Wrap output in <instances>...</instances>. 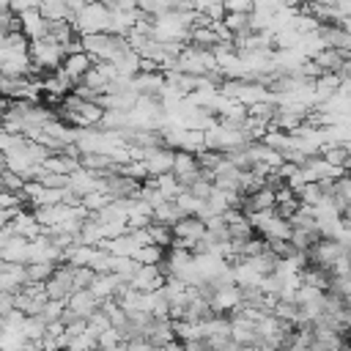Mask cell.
<instances>
[{
  "label": "cell",
  "instance_id": "1",
  "mask_svg": "<svg viewBox=\"0 0 351 351\" xmlns=\"http://www.w3.org/2000/svg\"><path fill=\"white\" fill-rule=\"evenodd\" d=\"M63 58H66V47L58 44L55 38L44 36V38L30 41V60H33L30 77H44L41 71H55V69H60V66H63Z\"/></svg>",
  "mask_w": 351,
  "mask_h": 351
},
{
  "label": "cell",
  "instance_id": "2",
  "mask_svg": "<svg viewBox=\"0 0 351 351\" xmlns=\"http://www.w3.org/2000/svg\"><path fill=\"white\" fill-rule=\"evenodd\" d=\"M71 22L77 27L80 36H88V33H104L110 30V5L104 0H93L88 5H82L80 11L71 14Z\"/></svg>",
  "mask_w": 351,
  "mask_h": 351
},
{
  "label": "cell",
  "instance_id": "3",
  "mask_svg": "<svg viewBox=\"0 0 351 351\" xmlns=\"http://www.w3.org/2000/svg\"><path fill=\"white\" fill-rule=\"evenodd\" d=\"M80 41H82V49H85L93 60H112L123 47H129L126 36H115V33H110V30L80 36Z\"/></svg>",
  "mask_w": 351,
  "mask_h": 351
},
{
  "label": "cell",
  "instance_id": "4",
  "mask_svg": "<svg viewBox=\"0 0 351 351\" xmlns=\"http://www.w3.org/2000/svg\"><path fill=\"white\" fill-rule=\"evenodd\" d=\"M173 244L170 247H181V250H192L197 247V241L206 236V222L200 217H181L176 225H173Z\"/></svg>",
  "mask_w": 351,
  "mask_h": 351
},
{
  "label": "cell",
  "instance_id": "5",
  "mask_svg": "<svg viewBox=\"0 0 351 351\" xmlns=\"http://www.w3.org/2000/svg\"><path fill=\"white\" fill-rule=\"evenodd\" d=\"M208 302H211V310L217 315H233L244 307V293L239 285H217V288L211 285Z\"/></svg>",
  "mask_w": 351,
  "mask_h": 351
},
{
  "label": "cell",
  "instance_id": "6",
  "mask_svg": "<svg viewBox=\"0 0 351 351\" xmlns=\"http://www.w3.org/2000/svg\"><path fill=\"white\" fill-rule=\"evenodd\" d=\"M307 255H310V263L324 266V269L329 271V266L346 255V247H343L337 239H326V236H321V239L307 250Z\"/></svg>",
  "mask_w": 351,
  "mask_h": 351
},
{
  "label": "cell",
  "instance_id": "7",
  "mask_svg": "<svg viewBox=\"0 0 351 351\" xmlns=\"http://www.w3.org/2000/svg\"><path fill=\"white\" fill-rule=\"evenodd\" d=\"M165 280L167 277H165V271H162L159 263H140V269L132 274L129 285L137 288V291H143V293H148V291H159L165 285Z\"/></svg>",
  "mask_w": 351,
  "mask_h": 351
},
{
  "label": "cell",
  "instance_id": "8",
  "mask_svg": "<svg viewBox=\"0 0 351 351\" xmlns=\"http://www.w3.org/2000/svg\"><path fill=\"white\" fill-rule=\"evenodd\" d=\"M44 288H47V296L49 299H69L77 288H74V266H58L55 269V274L44 282Z\"/></svg>",
  "mask_w": 351,
  "mask_h": 351
},
{
  "label": "cell",
  "instance_id": "9",
  "mask_svg": "<svg viewBox=\"0 0 351 351\" xmlns=\"http://www.w3.org/2000/svg\"><path fill=\"white\" fill-rule=\"evenodd\" d=\"M173 173L178 176V181L184 184V186H189V184H195L197 178H200V159H197V154H189V151H176V159H173Z\"/></svg>",
  "mask_w": 351,
  "mask_h": 351
},
{
  "label": "cell",
  "instance_id": "10",
  "mask_svg": "<svg viewBox=\"0 0 351 351\" xmlns=\"http://www.w3.org/2000/svg\"><path fill=\"white\" fill-rule=\"evenodd\" d=\"M99 307H101V302L93 296L90 288H80V291H74V293L66 299V313H71V315H77V318H90Z\"/></svg>",
  "mask_w": 351,
  "mask_h": 351
},
{
  "label": "cell",
  "instance_id": "11",
  "mask_svg": "<svg viewBox=\"0 0 351 351\" xmlns=\"http://www.w3.org/2000/svg\"><path fill=\"white\" fill-rule=\"evenodd\" d=\"M230 337L239 343V346H258V329H255V321L247 318L241 310L230 315Z\"/></svg>",
  "mask_w": 351,
  "mask_h": 351
},
{
  "label": "cell",
  "instance_id": "12",
  "mask_svg": "<svg viewBox=\"0 0 351 351\" xmlns=\"http://www.w3.org/2000/svg\"><path fill=\"white\" fill-rule=\"evenodd\" d=\"M173 159H176V151H173V148H167V145L145 148V165H148V176L173 173Z\"/></svg>",
  "mask_w": 351,
  "mask_h": 351
},
{
  "label": "cell",
  "instance_id": "13",
  "mask_svg": "<svg viewBox=\"0 0 351 351\" xmlns=\"http://www.w3.org/2000/svg\"><path fill=\"white\" fill-rule=\"evenodd\" d=\"M19 30H22L30 41L44 38V36H49V19H47L38 8L25 11V14H19Z\"/></svg>",
  "mask_w": 351,
  "mask_h": 351
},
{
  "label": "cell",
  "instance_id": "14",
  "mask_svg": "<svg viewBox=\"0 0 351 351\" xmlns=\"http://www.w3.org/2000/svg\"><path fill=\"white\" fill-rule=\"evenodd\" d=\"M140 16H143L140 8H110V33L129 36Z\"/></svg>",
  "mask_w": 351,
  "mask_h": 351
},
{
  "label": "cell",
  "instance_id": "15",
  "mask_svg": "<svg viewBox=\"0 0 351 351\" xmlns=\"http://www.w3.org/2000/svg\"><path fill=\"white\" fill-rule=\"evenodd\" d=\"M121 285H126V280H121V277L112 274V271H104V274H96L88 288L93 291V296H96L99 302H107V299H115V296H118Z\"/></svg>",
  "mask_w": 351,
  "mask_h": 351
},
{
  "label": "cell",
  "instance_id": "16",
  "mask_svg": "<svg viewBox=\"0 0 351 351\" xmlns=\"http://www.w3.org/2000/svg\"><path fill=\"white\" fill-rule=\"evenodd\" d=\"M90 66H93V58H90L85 49H77V52H69V55L63 58V66H60V69H63V71L69 74V80L77 85V82L88 74Z\"/></svg>",
  "mask_w": 351,
  "mask_h": 351
},
{
  "label": "cell",
  "instance_id": "17",
  "mask_svg": "<svg viewBox=\"0 0 351 351\" xmlns=\"http://www.w3.org/2000/svg\"><path fill=\"white\" fill-rule=\"evenodd\" d=\"M69 189L82 200L88 192L99 189V173H93V170H88V167L80 165L74 173H69Z\"/></svg>",
  "mask_w": 351,
  "mask_h": 351
},
{
  "label": "cell",
  "instance_id": "18",
  "mask_svg": "<svg viewBox=\"0 0 351 351\" xmlns=\"http://www.w3.org/2000/svg\"><path fill=\"white\" fill-rule=\"evenodd\" d=\"M27 282V269L25 263H3L0 269V291H8V293H16L22 285Z\"/></svg>",
  "mask_w": 351,
  "mask_h": 351
},
{
  "label": "cell",
  "instance_id": "19",
  "mask_svg": "<svg viewBox=\"0 0 351 351\" xmlns=\"http://www.w3.org/2000/svg\"><path fill=\"white\" fill-rule=\"evenodd\" d=\"M11 228L16 236H25V239H38L44 233V225L38 222V217L33 211H16V217L11 219Z\"/></svg>",
  "mask_w": 351,
  "mask_h": 351
},
{
  "label": "cell",
  "instance_id": "20",
  "mask_svg": "<svg viewBox=\"0 0 351 351\" xmlns=\"http://www.w3.org/2000/svg\"><path fill=\"white\" fill-rule=\"evenodd\" d=\"M101 247L110 252V255H123V258H137V252H140V241L126 230V233H121V236H115V239H107V241H101Z\"/></svg>",
  "mask_w": 351,
  "mask_h": 351
},
{
  "label": "cell",
  "instance_id": "21",
  "mask_svg": "<svg viewBox=\"0 0 351 351\" xmlns=\"http://www.w3.org/2000/svg\"><path fill=\"white\" fill-rule=\"evenodd\" d=\"M0 258L8 261V263H27V261H30V239L14 233V236L5 241Z\"/></svg>",
  "mask_w": 351,
  "mask_h": 351
},
{
  "label": "cell",
  "instance_id": "22",
  "mask_svg": "<svg viewBox=\"0 0 351 351\" xmlns=\"http://www.w3.org/2000/svg\"><path fill=\"white\" fill-rule=\"evenodd\" d=\"M165 82H167V77H165L162 69H156V71H140L134 77V90L137 93H145V96H159V90L165 88Z\"/></svg>",
  "mask_w": 351,
  "mask_h": 351
},
{
  "label": "cell",
  "instance_id": "23",
  "mask_svg": "<svg viewBox=\"0 0 351 351\" xmlns=\"http://www.w3.org/2000/svg\"><path fill=\"white\" fill-rule=\"evenodd\" d=\"M291 230H293L291 219H285V217H280V214L269 217V219L258 228V233H261L266 241H271V239H282V241H288V239H291Z\"/></svg>",
  "mask_w": 351,
  "mask_h": 351
},
{
  "label": "cell",
  "instance_id": "24",
  "mask_svg": "<svg viewBox=\"0 0 351 351\" xmlns=\"http://www.w3.org/2000/svg\"><path fill=\"white\" fill-rule=\"evenodd\" d=\"M274 203H277V192H274V186H261V189H255V192H247L244 195V211H261V208H274Z\"/></svg>",
  "mask_w": 351,
  "mask_h": 351
},
{
  "label": "cell",
  "instance_id": "25",
  "mask_svg": "<svg viewBox=\"0 0 351 351\" xmlns=\"http://www.w3.org/2000/svg\"><path fill=\"white\" fill-rule=\"evenodd\" d=\"M348 58H351V55H346V52H340V49H335V47H324V49L313 58V63H315L321 71H340Z\"/></svg>",
  "mask_w": 351,
  "mask_h": 351
},
{
  "label": "cell",
  "instance_id": "26",
  "mask_svg": "<svg viewBox=\"0 0 351 351\" xmlns=\"http://www.w3.org/2000/svg\"><path fill=\"white\" fill-rule=\"evenodd\" d=\"M148 181H151V184H154V186H156V189L162 192V197H165V200H176V197H178V195H181V192L186 189V186H184V184L178 181V176H176V173H162V176H151Z\"/></svg>",
  "mask_w": 351,
  "mask_h": 351
},
{
  "label": "cell",
  "instance_id": "27",
  "mask_svg": "<svg viewBox=\"0 0 351 351\" xmlns=\"http://www.w3.org/2000/svg\"><path fill=\"white\" fill-rule=\"evenodd\" d=\"M299 277H302L304 285H313V288H318V291H329V285H332V274H329L324 266H315V263H307V266L299 271Z\"/></svg>",
  "mask_w": 351,
  "mask_h": 351
},
{
  "label": "cell",
  "instance_id": "28",
  "mask_svg": "<svg viewBox=\"0 0 351 351\" xmlns=\"http://www.w3.org/2000/svg\"><path fill=\"white\" fill-rule=\"evenodd\" d=\"M178 148H181V151H189V154L206 151V132H203V129H184V132H181V140H178ZM178 148H176V151H178Z\"/></svg>",
  "mask_w": 351,
  "mask_h": 351
},
{
  "label": "cell",
  "instance_id": "29",
  "mask_svg": "<svg viewBox=\"0 0 351 351\" xmlns=\"http://www.w3.org/2000/svg\"><path fill=\"white\" fill-rule=\"evenodd\" d=\"M173 332L181 343H189V340H200L203 337V326L200 321H189V318H176L173 321Z\"/></svg>",
  "mask_w": 351,
  "mask_h": 351
},
{
  "label": "cell",
  "instance_id": "30",
  "mask_svg": "<svg viewBox=\"0 0 351 351\" xmlns=\"http://www.w3.org/2000/svg\"><path fill=\"white\" fill-rule=\"evenodd\" d=\"M38 11L49 19V22H58V19H71V8L66 5V0H41Z\"/></svg>",
  "mask_w": 351,
  "mask_h": 351
},
{
  "label": "cell",
  "instance_id": "31",
  "mask_svg": "<svg viewBox=\"0 0 351 351\" xmlns=\"http://www.w3.org/2000/svg\"><path fill=\"white\" fill-rule=\"evenodd\" d=\"M27 337L19 329H8L0 324V351H22Z\"/></svg>",
  "mask_w": 351,
  "mask_h": 351
},
{
  "label": "cell",
  "instance_id": "32",
  "mask_svg": "<svg viewBox=\"0 0 351 351\" xmlns=\"http://www.w3.org/2000/svg\"><path fill=\"white\" fill-rule=\"evenodd\" d=\"M140 269V261L137 258H123V255H112V263H110V271L118 274L121 280H132V274Z\"/></svg>",
  "mask_w": 351,
  "mask_h": 351
},
{
  "label": "cell",
  "instance_id": "33",
  "mask_svg": "<svg viewBox=\"0 0 351 351\" xmlns=\"http://www.w3.org/2000/svg\"><path fill=\"white\" fill-rule=\"evenodd\" d=\"M184 217V211L176 206V200H165L162 206L154 208V222H165V225H176Z\"/></svg>",
  "mask_w": 351,
  "mask_h": 351
},
{
  "label": "cell",
  "instance_id": "34",
  "mask_svg": "<svg viewBox=\"0 0 351 351\" xmlns=\"http://www.w3.org/2000/svg\"><path fill=\"white\" fill-rule=\"evenodd\" d=\"M112 200H115L112 195H107V192H101V189H93V192H88L80 203L85 206V211H88V214H96V211H101L104 206H110Z\"/></svg>",
  "mask_w": 351,
  "mask_h": 351
},
{
  "label": "cell",
  "instance_id": "35",
  "mask_svg": "<svg viewBox=\"0 0 351 351\" xmlns=\"http://www.w3.org/2000/svg\"><path fill=\"white\" fill-rule=\"evenodd\" d=\"M148 233H151V241L159 244V247H170L173 244V225H165V222H151L148 225Z\"/></svg>",
  "mask_w": 351,
  "mask_h": 351
},
{
  "label": "cell",
  "instance_id": "36",
  "mask_svg": "<svg viewBox=\"0 0 351 351\" xmlns=\"http://www.w3.org/2000/svg\"><path fill=\"white\" fill-rule=\"evenodd\" d=\"M25 269H27V282H47L55 274L58 263H25Z\"/></svg>",
  "mask_w": 351,
  "mask_h": 351
},
{
  "label": "cell",
  "instance_id": "37",
  "mask_svg": "<svg viewBox=\"0 0 351 351\" xmlns=\"http://www.w3.org/2000/svg\"><path fill=\"white\" fill-rule=\"evenodd\" d=\"M222 22H225V27H228V30H230L233 36H239V33H247V30H250V14H236V11H225Z\"/></svg>",
  "mask_w": 351,
  "mask_h": 351
},
{
  "label": "cell",
  "instance_id": "38",
  "mask_svg": "<svg viewBox=\"0 0 351 351\" xmlns=\"http://www.w3.org/2000/svg\"><path fill=\"white\" fill-rule=\"evenodd\" d=\"M22 335L27 340H41L47 335V321L41 315H27L25 318V326H22Z\"/></svg>",
  "mask_w": 351,
  "mask_h": 351
},
{
  "label": "cell",
  "instance_id": "39",
  "mask_svg": "<svg viewBox=\"0 0 351 351\" xmlns=\"http://www.w3.org/2000/svg\"><path fill=\"white\" fill-rule=\"evenodd\" d=\"M63 313H66V302H63V299H47L38 315H41L47 324H52V321H60Z\"/></svg>",
  "mask_w": 351,
  "mask_h": 351
},
{
  "label": "cell",
  "instance_id": "40",
  "mask_svg": "<svg viewBox=\"0 0 351 351\" xmlns=\"http://www.w3.org/2000/svg\"><path fill=\"white\" fill-rule=\"evenodd\" d=\"M165 255H167V252H165V247H159V244H154V241H151V244H143V247H140L137 261H140V263H162V261H165Z\"/></svg>",
  "mask_w": 351,
  "mask_h": 351
},
{
  "label": "cell",
  "instance_id": "41",
  "mask_svg": "<svg viewBox=\"0 0 351 351\" xmlns=\"http://www.w3.org/2000/svg\"><path fill=\"white\" fill-rule=\"evenodd\" d=\"M96 343H99L101 351H112V348H118V346L123 343V335H121L118 326H110V329H104V332L96 337Z\"/></svg>",
  "mask_w": 351,
  "mask_h": 351
},
{
  "label": "cell",
  "instance_id": "42",
  "mask_svg": "<svg viewBox=\"0 0 351 351\" xmlns=\"http://www.w3.org/2000/svg\"><path fill=\"white\" fill-rule=\"evenodd\" d=\"M90 348H99V343H96V337L85 329V332L69 337V348H66V351H90Z\"/></svg>",
  "mask_w": 351,
  "mask_h": 351
},
{
  "label": "cell",
  "instance_id": "43",
  "mask_svg": "<svg viewBox=\"0 0 351 351\" xmlns=\"http://www.w3.org/2000/svg\"><path fill=\"white\" fill-rule=\"evenodd\" d=\"M110 326H112V321H110V315H107L101 307L88 318V332H90L93 337H99V335H101L104 329H110Z\"/></svg>",
  "mask_w": 351,
  "mask_h": 351
},
{
  "label": "cell",
  "instance_id": "44",
  "mask_svg": "<svg viewBox=\"0 0 351 351\" xmlns=\"http://www.w3.org/2000/svg\"><path fill=\"white\" fill-rule=\"evenodd\" d=\"M93 277H96V271L90 266H74V288L77 291L80 288H88L93 282Z\"/></svg>",
  "mask_w": 351,
  "mask_h": 351
},
{
  "label": "cell",
  "instance_id": "45",
  "mask_svg": "<svg viewBox=\"0 0 351 351\" xmlns=\"http://www.w3.org/2000/svg\"><path fill=\"white\" fill-rule=\"evenodd\" d=\"M225 11H236V14H252L255 0H222Z\"/></svg>",
  "mask_w": 351,
  "mask_h": 351
},
{
  "label": "cell",
  "instance_id": "46",
  "mask_svg": "<svg viewBox=\"0 0 351 351\" xmlns=\"http://www.w3.org/2000/svg\"><path fill=\"white\" fill-rule=\"evenodd\" d=\"M38 5H41V0H11V14L19 16V14L33 11V8H38Z\"/></svg>",
  "mask_w": 351,
  "mask_h": 351
},
{
  "label": "cell",
  "instance_id": "47",
  "mask_svg": "<svg viewBox=\"0 0 351 351\" xmlns=\"http://www.w3.org/2000/svg\"><path fill=\"white\" fill-rule=\"evenodd\" d=\"M11 310H14V293L0 291V318H5Z\"/></svg>",
  "mask_w": 351,
  "mask_h": 351
},
{
  "label": "cell",
  "instance_id": "48",
  "mask_svg": "<svg viewBox=\"0 0 351 351\" xmlns=\"http://www.w3.org/2000/svg\"><path fill=\"white\" fill-rule=\"evenodd\" d=\"M8 107H11V99H5V96H0V123L5 121V115H8Z\"/></svg>",
  "mask_w": 351,
  "mask_h": 351
},
{
  "label": "cell",
  "instance_id": "49",
  "mask_svg": "<svg viewBox=\"0 0 351 351\" xmlns=\"http://www.w3.org/2000/svg\"><path fill=\"white\" fill-rule=\"evenodd\" d=\"M88 3H93V0H66V5L71 8V14H74V11H80V8H82V5H88Z\"/></svg>",
  "mask_w": 351,
  "mask_h": 351
},
{
  "label": "cell",
  "instance_id": "50",
  "mask_svg": "<svg viewBox=\"0 0 351 351\" xmlns=\"http://www.w3.org/2000/svg\"><path fill=\"white\" fill-rule=\"evenodd\" d=\"M310 351H335V348L326 346V343H321V340H313V343H310Z\"/></svg>",
  "mask_w": 351,
  "mask_h": 351
},
{
  "label": "cell",
  "instance_id": "51",
  "mask_svg": "<svg viewBox=\"0 0 351 351\" xmlns=\"http://www.w3.org/2000/svg\"><path fill=\"white\" fill-rule=\"evenodd\" d=\"M5 60V33H0V66Z\"/></svg>",
  "mask_w": 351,
  "mask_h": 351
},
{
  "label": "cell",
  "instance_id": "52",
  "mask_svg": "<svg viewBox=\"0 0 351 351\" xmlns=\"http://www.w3.org/2000/svg\"><path fill=\"white\" fill-rule=\"evenodd\" d=\"M335 351H351V343H346V340H343V343H340Z\"/></svg>",
  "mask_w": 351,
  "mask_h": 351
},
{
  "label": "cell",
  "instance_id": "53",
  "mask_svg": "<svg viewBox=\"0 0 351 351\" xmlns=\"http://www.w3.org/2000/svg\"><path fill=\"white\" fill-rule=\"evenodd\" d=\"M0 11H11V0H0Z\"/></svg>",
  "mask_w": 351,
  "mask_h": 351
},
{
  "label": "cell",
  "instance_id": "54",
  "mask_svg": "<svg viewBox=\"0 0 351 351\" xmlns=\"http://www.w3.org/2000/svg\"><path fill=\"white\" fill-rule=\"evenodd\" d=\"M277 3H282V5H293V3H299V0H277Z\"/></svg>",
  "mask_w": 351,
  "mask_h": 351
},
{
  "label": "cell",
  "instance_id": "55",
  "mask_svg": "<svg viewBox=\"0 0 351 351\" xmlns=\"http://www.w3.org/2000/svg\"><path fill=\"white\" fill-rule=\"evenodd\" d=\"M307 3H313V0H299V5H307Z\"/></svg>",
  "mask_w": 351,
  "mask_h": 351
},
{
  "label": "cell",
  "instance_id": "56",
  "mask_svg": "<svg viewBox=\"0 0 351 351\" xmlns=\"http://www.w3.org/2000/svg\"><path fill=\"white\" fill-rule=\"evenodd\" d=\"M206 351H214V348H206Z\"/></svg>",
  "mask_w": 351,
  "mask_h": 351
},
{
  "label": "cell",
  "instance_id": "57",
  "mask_svg": "<svg viewBox=\"0 0 351 351\" xmlns=\"http://www.w3.org/2000/svg\"><path fill=\"white\" fill-rule=\"evenodd\" d=\"M0 77H3V74H0Z\"/></svg>",
  "mask_w": 351,
  "mask_h": 351
}]
</instances>
